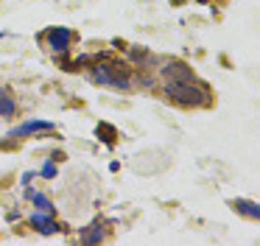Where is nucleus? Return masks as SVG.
<instances>
[{
  "instance_id": "f8f14e48",
  "label": "nucleus",
  "mask_w": 260,
  "mask_h": 246,
  "mask_svg": "<svg viewBox=\"0 0 260 246\" xmlns=\"http://www.w3.org/2000/svg\"><path fill=\"white\" fill-rule=\"evenodd\" d=\"M34 176H37L34 171H25L23 173V184H25V188H31V179H34Z\"/></svg>"
},
{
  "instance_id": "6e6552de",
  "label": "nucleus",
  "mask_w": 260,
  "mask_h": 246,
  "mask_svg": "<svg viewBox=\"0 0 260 246\" xmlns=\"http://www.w3.org/2000/svg\"><path fill=\"white\" fill-rule=\"evenodd\" d=\"M17 115V104H14L12 93L6 87H0V117H14Z\"/></svg>"
},
{
  "instance_id": "1a4fd4ad",
  "label": "nucleus",
  "mask_w": 260,
  "mask_h": 246,
  "mask_svg": "<svg viewBox=\"0 0 260 246\" xmlns=\"http://www.w3.org/2000/svg\"><path fill=\"white\" fill-rule=\"evenodd\" d=\"M230 204L235 207L241 216H246V218H260V207L254 204V201H249V199H232Z\"/></svg>"
},
{
  "instance_id": "20e7f679",
  "label": "nucleus",
  "mask_w": 260,
  "mask_h": 246,
  "mask_svg": "<svg viewBox=\"0 0 260 246\" xmlns=\"http://www.w3.org/2000/svg\"><path fill=\"white\" fill-rule=\"evenodd\" d=\"M28 224H31V227H34L40 235H53V232H59V229H62V224L53 218V212H42V210H34V212H31Z\"/></svg>"
},
{
  "instance_id": "f03ea898",
  "label": "nucleus",
  "mask_w": 260,
  "mask_h": 246,
  "mask_svg": "<svg viewBox=\"0 0 260 246\" xmlns=\"http://www.w3.org/2000/svg\"><path fill=\"white\" fill-rule=\"evenodd\" d=\"M162 93L168 95L171 101L182 104V106H202V104H207V93H204L202 87H196V84H190V81H165Z\"/></svg>"
},
{
  "instance_id": "0eeeda50",
  "label": "nucleus",
  "mask_w": 260,
  "mask_h": 246,
  "mask_svg": "<svg viewBox=\"0 0 260 246\" xmlns=\"http://www.w3.org/2000/svg\"><path fill=\"white\" fill-rule=\"evenodd\" d=\"M25 199L34 204V210H42V212H56V207H53V201L48 199L45 193H40V190H25Z\"/></svg>"
},
{
  "instance_id": "39448f33",
  "label": "nucleus",
  "mask_w": 260,
  "mask_h": 246,
  "mask_svg": "<svg viewBox=\"0 0 260 246\" xmlns=\"http://www.w3.org/2000/svg\"><path fill=\"white\" fill-rule=\"evenodd\" d=\"M53 129H56V123H51V120H25V123H20L17 129H12L6 137L23 140V137H31V134H37V132H53Z\"/></svg>"
},
{
  "instance_id": "f257e3e1",
  "label": "nucleus",
  "mask_w": 260,
  "mask_h": 246,
  "mask_svg": "<svg viewBox=\"0 0 260 246\" xmlns=\"http://www.w3.org/2000/svg\"><path fill=\"white\" fill-rule=\"evenodd\" d=\"M90 78L101 87H115V89H129V73H126L123 65L118 62H98V65H90Z\"/></svg>"
},
{
  "instance_id": "9d476101",
  "label": "nucleus",
  "mask_w": 260,
  "mask_h": 246,
  "mask_svg": "<svg viewBox=\"0 0 260 246\" xmlns=\"http://www.w3.org/2000/svg\"><path fill=\"white\" fill-rule=\"evenodd\" d=\"M81 240H84V243H101V240H104V229H101V224H92V229L81 232Z\"/></svg>"
},
{
  "instance_id": "9b49d317",
  "label": "nucleus",
  "mask_w": 260,
  "mask_h": 246,
  "mask_svg": "<svg viewBox=\"0 0 260 246\" xmlns=\"http://www.w3.org/2000/svg\"><path fill=\"white\" fill-rule=\"evenodd\" d=\"M40 176H45V179H56V162H53V160H45V162H42Z\"/></svg>"
},
{
  "instance_id": "7ed1b4c3",
  "label": "nucleus",
  "mask_w": 260,
  "mask_h": 246,
  "mask_svg": "<svg viewBox=\"0 0 260 246\" xmlns=\"http://www.w3.org/2000/svg\"><path fill=\"white\" fill-rule=\"evenodd\" d=\"M45 42L53 53H68L70 42H73V31H70V28H62V25H53L45 31Z\"/></svg>"
},
{
  "instance_id": "423d86ee",
  "label": "nucleus",
  "mask_w": 260,
  "mask_h": 246,
  "mask_svg": "<svg viewBox=\"0 0 260 246\" xmlns=\"http://www.w3.org/2000/svg\"><path fill=\"white\" fill-rule=\"evenodd\" d=\"M159 73H162V76L168 78V81H190V78H193L190 67L182 65V62H165Z\"/></svg>"
}]
</instances>
